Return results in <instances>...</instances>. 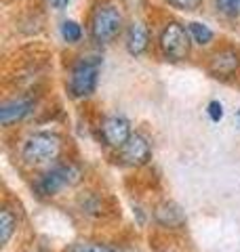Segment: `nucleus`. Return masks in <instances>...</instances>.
I'll return each mask as SVG.
<instances>
[{
	"mask_svg": "<svg viewBox=\"0 0 240 252\" xmlns=\"http://www.w3.org/2000/svg\"><path fill=\"white\" fill-rule=\"evenodd\" d=\"M124 30V11L114 0H103L91 13L89 36L95 44H110Z\"/></svg>",
	"mask_w": 240,
	"mask_h": 252,
	"instance_id": "obj_1",
	"label": "nucleus"
},
{
	"mask_svg": "<svg viewBox=\"0 0 240 252\" xmlns=\"http://www.w3.org/2000/svg\"><path fill=\"white\" fill-rule=\"evenodd\" d=\"M15 231H17V217L9 206H2L0 210V244H9Z\"/></svg>",
	"mask_w": 240,
	"mask_h": 252,
	"instance_id": "obj_13",
	"label": "nucleus"
},
{
	"mask_svg": "<svg viewBox=\"0 0 240 252\" xmlns=\"http://www.w3.org/2000/svg\"><path fill=\"white\" fill-rule=\"evenodd\" d=\"M206 114H209L211 122H221L223 120V105L219 101H211V103L206 105Z\"/></svg>",
	"mask_w": 240,
	"mask_h": 252,
	"instance_id": "obj_17",
	"label": "nucleus"
},
{
	"mask_svg": "<svg viewBox=\"0 0 240 252\" xmlns=\"http://www.w3.org/2000/svg\"><path fill=\"white\" fill-rule=\"evenodd\" d=\"M166 4L175 6V9H181V11H196L202 0H164Z\"/></svg>",
	"mask_w": 240,
	"mask_h": 252,
	"instance_id": "obj_16",
	"label": "nucleus"
},
{
	"mask_svg": "<svg viewBox=\"0 0 240 252\" xmlns=\"http://www.w3.org/2000/svg\"><path fill=\"white\" fill-rule=\"evenodd\" d=\"M68 2H70V0H63V4H68Z\"/></svg>",
	"mask_w": 240,
	"mask_h": 252,
	"instance_id": "obj_21",
	"label": "nucleus"
},
{
	"mask_svg": "<svg viewBox=\"0 0 240 252\" xmlns=\"http://www.w3.org/2000/svg\"><path fill=\"white\" fill-rule=\"evenodd\" d=\"M97 78H99V63L89 61V59H80L68 72V82L66 89L68 94L76 101L89 99L97 89Z\"/></svg>",
	"mask_w": 240,
	"mask_h": 252,
	"instance_id": "obj_5",
	"label": "nucleus"
},
{
	"mask_svg": "<svg viewBox=\"0 0 240 252\" xmlns=\"http://www.w3.org/2000/svg\"><path fill=\"white\" fill-rule=\"evenodd\" d=\"M63 152V139L57 132H34L21 145V160L28 166H44L59 160Z\"/></svg>",
	"mask_w": 240,
	"mask_h": 252,
	"instance_id": "obj_2",
	"label": "nucleus"
},
{
	"mask_svg": "<svg viewBox=\"0 0 240 252\" xmlns=\"http://www.w3.org/2000/svg\"><path fill=\"white\" fill-rule=\"evenodd\" d=\"M118 158L124 166H133V168L146 166V164L152 160L150 141L143 135H139V132H133L131 139L118 149Z\"/></svg>",
	"mask_w": 240,
	"mask_h": 252,
	"instance_id": "obj_8",
	"label": "nucleus"
},
{
	"mask_svg": "<svg viewBox=\"0 0 240 252\" xmlns=\"http://www.w3.org/2000/svg\"><path fill=\"white\" fill-rule=\"evenodd\" d=\"M70 252H89V246H74L70 248Z\"/></svg>",
	"mask_w": 240,
	"mask_h": 252,
	"instance_id": "obj_19",
	"label": "nucleus"
},
{
	"mask_svg": "<svg viewBox=\"0 0 240 252\" xmlns=\"http://www.w3.org/2000/svg\"><path fill=\"white\" fill-rule=\"evenodd\" d=\"M154 220L164 229H181L186 225V215L179 204L164 200L154 208Z\"/></svg>",
	"mask_w": 240,
	"mask_h": 252,
	"instance_id": "obj_10",
	"label": "nucleus"
},
{
	"mask_svg": "<svg viewBox=\"0 0 240 252\" xmlns=\"http://www.w3.org/2000/svg\"><path fill=\"white\" fill-rule=\"evenodd\" d=\"M131 135H133L131 124L122 116H108V118H103L101 124H99V137H101V141L108 147L116 149V152L131 139Z\"/></svg>",
	"mask_w": 240,
	"mask_h": 252,
	"instance_id": "obj_7",
	"label": "nucleus"
},
{
	"mask_svg": "<svg viewBox=\"0 0 240 252\" xmlns=\"http://www.w3.org/2000/svg\"><path fill=\"white\" fill-rule=\"evenodd\" d=\"M192 38L188 26L179 21H166L158 34V51L169 61H183L192 53Z\"/></svg>",
	"mask_w": 240,
	"mask_h": 252,
	"instance_id": "obj_3",
	"label": "nucleus"
},
{
	"mask_svg": "<svg viewBox=\"0 0 240 252\" xmlns=\"http://www.w3.org/2000/svg\"><path fill=\"white\" fill-rule=\"evenodd\" d=\"M82 26H80L78 21L74 19H68L61 23V38L66 40L68 44H78L80 40H82Z\"/></svg>",
	"mask_w": 240,
	"mask_h": 252,
	"instance_id": "obj_14",
	"label": "nucleus"
},
{
	"mask_svg": "<svg viewBox=\"0 0 240 252\" xmlns=\"http://www.w3.org/2000/svg\"><path fill=\"white\" fill-rule=\"evenodd\" d=\"M80 168L76 164H57L49 170H44L36 181H34V191L40 195V198H53L57 195L61 189L76 185L80 181Z\"/></svg>",
	"mask_w": 240,
	"mask_h": 252,
	"instance_id": "obj_4",
	"label": "nucleus"
},
{
	"mask_svg": "<svg viewBox=\"0 0 240 252\" xmlns=\"http://www.w3.org/2000/svg\"><path fill=\"white\" fill-rule=\"evenodd\" d=\"M89 252H116V250H112L110 246H106V244H91Z\"/></svg>",
	"mask_w": 240,
	"mask_h": 252,
	"instance_id": "obj_18",
	"label": "nucleus"
},
{
	"mask_svg": "<svg viewBox=\"0 0 240 252\" xmlns=\"http://www.w3.org/2000/svg\"><path fill=\"white\" fill-rule=\"evenodd\" d=\"M188 32H190V38L196 46H209L215 40V32L206 26V23H200V21H190L186 23Z\"/></svg>",
	"mask_w": 240,
	"mask_h": 252,
	"instance_id": "obj_12",
	"label": "nucleus"
},
{
	"mask_svg": "<svg viewBox=\"0 0 240 252\" xmlns=\"http://www.w3.org/2000/svg\"><path fill=\"white\" fill-rule=\"evenodd\" d=\"M32 107H34V101L32 99H11V101H4L2 107H0V124L4 126V128H9V126L21 122L23 118H26Z\"/></svg>",
	"mask_w": 240,
	"mask_h": 252,
	"instance_id": "obj_11",
	"label": "nucleus"
},
{
	"mask_svg": "<svg viewBox=\"0 0 240 252\" xmlns=\"http://www.w3.org/2000/svg\"><path fill=\"white\" fill-rule=\"evenodd\" d=\"M240 69V51L234 46H221L213 51L209 61H206V72L217 80H230Z\"/></svg>",
	"mask_w": 240,
	"mask_h": 252,
	"instance_id": "obj_6",
	"label": "nucleus"
},
{
	"mask_svg": "<svg viewBox=\"0 0 240 252\" xmlns=\"http://www.w3.org/2000/svg\"><path fill=\"white\" fill-rule=\"evenodd\" d=\"M236 116H238V120H240V112H236Z\"/></svg>",
	"mask_w": 240,
	"mask_h": 252,
	"instance_id": "obj_22",
	"label": "nucleus"
},
{
	"mask_svg": "<svg viewBox=\"0 0 240 252\" xmlns=\"http://www.w3.org/2000/svg\"><path fill=\"white\" fill-rule=\"evenodd\" d=\"M217 13H221L228 19H236L240 15V0H215Z\"/></svg>",
	"mask_w": 240,
	"mask_h": 252,
	"instance_id": "obj_15",
	"label": "nucleus"
},
{
	"mask_svg": "<svg viewBox=\"0 0 240 252\" xmlns=\"http://www.w3.org/2000/svg\"><path fill=\"white\" fill-rule=\"evenodd\" d=\"M38 252H49V250H46L44 246H40V248H38Z\"/></svg>",
	"mask_w": 240,
	"mask_h": 252,
	"instance_id": "obj_20",
	"label": "nucleus"
},
{
	"mask_svg": "<svg viewBox=\"0 0 240 252\" xmlns=\"http://www.w3.org/2000/svg\"><path fill=\"white\" fill-rule=\"evenodd\" d=\"M150 28L143 19H133L124 30V49L133 57H141L150 49Z\"/></svg>",
	"mask_w": 240,
	"mask_h": 252,
	"instance_id": "obj_9",
	"label": "nucleus"
}]
</instances>
